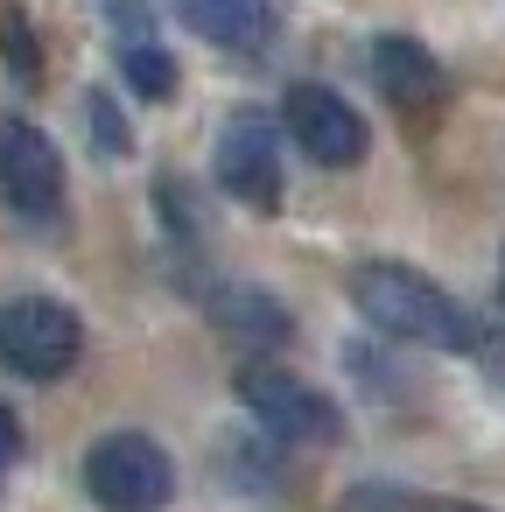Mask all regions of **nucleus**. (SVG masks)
Returning <instances> with one entry per match:
<instances>
[{
  "mask_svg": "<svg viewBox=\"0 0 505 512\" xmlns=\"http://www.w3.org/2000/svg\"><path fill=\"white\" fill-rule=\"evenodd\" d=\"M0 64H15L22 85L43 78V64H36V36H29V15H22V8H0Z\"/></svg>",
  "mask_w": 505,
  "mask_h": 512,
  "instance_id": "obj_12",
  "label": "nucleus"
},
{
  "mask_svg": "<svg viewBox=\"0 0 505 512\" xmlns=\"http://www.w3.org/2000/svg\"><path fill=\"white\" fill-rule=\"evenodd\" d=\"M85 358V316L50 295L0 302V365L15 379H64Z\"/></svg>",
  "mask_w": 505,
  "mask_h": 512,
  "instance_id": "obj_3",
  "label": "nucleus"
},
{
  "mask_svg": "<svg viewBox=\"0 0 505 512\" xmlns=\"http://www.w3.org/2000/svg\"><path fill=\"white\" fill-rule=\"evenodd\" d=\"M498 295H505V260H498Z\"/></svg>",
  "mask_w": 505,
  "mask_h": 512,
  "instance_id": "obj_17",
  "label": "nucleus"
},
{
  "mask_svg": "<svg viewBox=\"0 0 505 512\" xmlns=\"http://www.w3.org/2000/svg\"><path fill=\"white\" fill-rule=\"evenodd\" d=\"M351 302H358V316L379 330V337H393V344H421V351H477V316L456 302V295H442L428 274H414V267H393V260H365L358 274H351Z\"/></svg>",
  "mask_w": 505,
  "mask_h": 512,
  "instance_id": "obj_1",
  "label": "nucleus"
},
{
  "mask_svg": "<svg viewBox=\"0 0 505 512\" xmlns=\"http://www.w3.org/2000/svg\"><path fill=\"white\" fill-rule=\"evenodd\" d=\"M120 71H127V85H134L141 99H169V92H176V57H169L162 43H127V50H120Z\"/></svg>",
  "mask_w": 505,
  "mask_h": 512,
  "instance_id": "obj_11",
  "label": "nucleus"
},
{
  "mask_svg": "<svg viewBox=\"0 0 505 512\" xmlns=\"http://www.w3.org/2000/svg\"><path fill=\"white\" fill-rule=\"evenodd\" d=\"M477 365H484V379H491V393L505 400V337H477Z\"/></svg>",
  "mask_w": 505,
  "mask_h": 512,
  "instance_id": "obj_14",
  "label": "nucleus"
},
{
  "mask_svg": "<svg viewBox=\"0 0 505 512\" xmlns=\"http://www.w3.org/2000/svg\"><path fill=\"white\" fill-rule=\"evenodd\" d=\"M176 8L204 43H218L232 57H253L274 43V0H176Z\"/></svg>",
  "mask_w": 505,
  "mask_h": 512,
  "instance_id": "obj_8",
  "label": "nucleus"
},
{
  "mask_svg": "<svg viewBox=\"0 0 505 512\" xmlns=\"http://www.w3.org/2000/svg\"><path fill=\"white\" fill-rule=\"evenodd\" d=\"M0 197L15 204L22 225H57L64 218V155L43 127L29 120H8L0 127Z\"/></svg>",
  "mask_w": 505,
  "mask_h": 512,
  "instance_id": "obj_6",
  "label": "nucleus"
},
{
  "mask_svg": "<svg viewBox=\"0 0 505 512\" xmlns=\"http://www.w3.org/2000/svg\"><path fill=\"white\" fill-rule=\"evenodd\" d=\"M218 183L253 211L281 204V141H274L267 120H232L218 134Z\"/></svg>",
  "mask_w": 505,
  "mask_h": 512,
  "instance_id": "obj_7",
  "label": "nucleus"
},
{
  "mask_svg": "<svg viewBox=\"0 0 505 512\" xmlns=\"http://www.w3.org/2000/svg\"><path fill=\"white\" fill-rule=\"evenodd\" d=\"M239 400L253 407V421L281 442V449H309V442H337L344 414L330 393H316L309 379L281 372V365H246L239 372Z\"/></svg>",
  "mask_w": 505,
  "mask_h": 512,
  "instance_id": "obj_4",
  "label": "nucleus"
},
{
  "mask_svg": "<svg viewBox=\"0 0 505 512\" xmlns=\"http://www.w3.org/2000/svg\"><path fill=\"white\" fill-rule=\"evenodd\" d=\"M85 491L106 505V512H162L176 498V463L155 435L141 428H120V435H99L92 456H85Z\"/></svg>",
  "mask_w": 505,
  "mask_h": 512,
  "instance_id": "obj_2",
  "label": "nucleus"
},
{
  "mask_svg": "<svg viewBox=\"0 0 505 512\" xmlns=\"http://www.w3.org/2000/svg\"><path fill=\"white\" fill-rule=\"evenodd\" d=\"M15 449H22V421L0 407V477H8V463H15Z\"/></svg>",
  "mask_w": 505,
  "mask_h": 512,
  "instance_id": "obj_15",
  "label": "nucleus"
},
{
  "mask_svg": "<svg viewBox=\"0 0 505 512\" xmlns=\"http://www.w3.org/2000/svg\"><path fill=\"white\" fill-rule=\"evenodd\" d=\"M211 316H218L225 330H246V337H288V316H281L267 295H253V288L218 295V302H211Z\"/></svg>",
  "mask_w": 505,
  "mask_h": 512,
  "instance_id": "obj_10",
  "label": "nucleus"
},
{
  "mask_svg": "<svg viewBox=\"0 0 505 512\" xmlns=\"http://www.w3.org/2000/svg\"><path fill=\"white\" fill-rule=\"evenodd\" d=\"M85 113H92V134H99V148H106V155H127V148H134V134H127V120L113 113V99H106V92H92V99H85Z\"/></svg>",
  "mask_w": 505,
  "mask_h": 512,
  "instance_id": "obj_13",
  "label": "nucleus"
},
{
  "mask_svg": "<svg viewBox=\"0 0 505 512\" xmlns=\"http://www.w3.org/2000/svg\"><path fill=\"white\" fill-rule=\"evenodd\" d=\"M372 78L393 106H435L442 99V64L414 36H372Z\"/></svg>",
  "mask_w": 505,
  "mask_h": 512,
  "instance_id": "obj_9",
  "label": "nucleus"
},
{
  "mask_svg": "<svg viewBox=\"0 0 505 512\" xmlns=\"http://www.w3.org/2000/svg\"><path fill=\"white\" fill-rule=\"evenodd\" d=\"M428 512H477V505H428Z\"/></svg>",
  "mask_w": 505,
  "mask_h": 512,
  "instance_id": "obj_16",
  "label": "nucleus"
},
{
  "mask_svg": "<svg viewBox=\"0 0 505 512\" xmlns=\"http://www.w3.org/2000/svg\"><path fill=\"white\" fill-rule=\"evenodd\" d=\"M281 120H288V141H295L316 169H358L365 148H372L365 113H358L344 92H330V85H288Z\"/></svg>",
  "mask_w": 505,
  "mask_h": 512,
  "instance_id": "obj_5",
  "label": "nucleus"
}]
</instances>
